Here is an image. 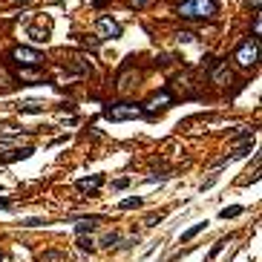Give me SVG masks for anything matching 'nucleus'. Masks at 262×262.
Listing matches in <instances>:
<instances>
[{
    "label": "nucleus",
    "instance_id": "1",
    "mask_svg": "<svg viewBox=\"0 0 262 262\" xmlns=\"http://www.w3.org/2000/svg\"><path fill=\"white\" fill-rule=\"evenodd\" d=\"M176 15L181 20H210L219 15V0H181Z\"/></svg>",
    "mask_w": 262,
    "mask_h": 262
},
{
    "label": "nucleus",
    "instance_id": "2",
    "mask_svg": "<svg viewBox=\"0 0 262 262\" xmlns=\"http://www.w3.org/2000/svg\"><path fill=\"white\" fill-rule=\"evenodd\" d=\"M144 109L141 104H104V118L107 121H133V118H141Z\"/></svg>",
    "mask_w": 262,
    "mask_h": 262
},
{
    "label": "nucleus",
    "instance_id": "3",
    "mask_svg": "<svg viewBox=\"0 0 262 262\" xmlns=\"http://www.w3.org/2000/svg\"><path fill=\"white\" fill-rule=\"evenodd\" d=\"M234 61L239 63L242 69H251V66H256V61H259V41H256V38H248V41H242V44L236 46Z\"/></svg>",
    "mask_w": 262,
    "mask_h": 262
},
{
    "label": "nucleus",
    "instance_id": "4",
    "mask_svg": "<svg viewBox=\"0 0 262 262\" xmlns=\"http://www.w3.org/2000/svg\"><path fill=\"white\" fill-rule=\"evenodd\" d=\"M9 58L18 63V66H41V63H44V55L38 52V49H29V46H15Z\"/></svg>",
    "mask_w": 262,
    "mask_h": 262
},
{
    "label": "nucleus",
    "instance_id": "5",
    "mask_svg": "<svg viewBox=\"0 0 262 262\" xmlns=\"http://www.w3.org/2000/svg\"><path fill=\"white\" fill-rule=\"evenodd\" d=\"M95 35L101 38V41H107V38H121V26H118L113 18H107V15H101L98 20H95Z\"/></svg>",
    "mask_w": 262,
    "mask_h": 262
},
{
    "label": "nucleus",
    "instance_id": "6",
    "mask_svg": "<svg viewBox=\"0 0 262 262\" xmlns=\"http://www.w3.org/2000/svg\"><path fill=\"white\" fill-rule=\"evenodd\" d=\"M167 104H173V92L170 90H162V92H156V95H150V101H147V104H141V109H144L147 118H153L156 109L167 107Z\"/></svg>",
    "mask_w": 262,
    "mask_h": 262
},
{
    "label": "nucleus",
    "instance_id": "7",
    "mask_svg": "<svg viewBox=\"0 0 262 262\" xmlns=\"http://www.w3.org/2000/svg\"><path fill=\"white\" fill-rule=\"evenodd\" d=\"M208 69H210V84H216V87H225V84H231V78H234L225 61H213Z\"/></svg>",
    "mask_w": 262,
    "mask_h": 262
},
{
    "label": "nucleus",
    "instance_id": "8",
    "mask_svg": "<svg viewBox=\"0 0 262 262\" xmlns=\"http://www.w3.org/2000/svg\"><path fill=\"white\" fill-rule=\"evenodd\" d=\"M101 184H104V176H90V179H81L78 184H75V188H78V190H90L92 196H95Z\"/></svg>",
    "mask_w": 262,
    "mask_h": 262
},
{
    "label": "nucleus",
    "instance_id": "9",
    "mask_svg": "<svg viewBox=\"0 0 262 262\" xmlns=\"http://www.w3.org/2000/svg\"><path fill=\"white\" fill-rule=\"evenodd\" d=\"M35 153L32 147H23V150H9V153H0V162H20V159H29V156Z\"/></svg>",
    "mask_w": 262,
    "mask_h": 262
},
{
    "label": "nucleus",
    "instance_id": "10",
    "mask_svg": "<svg viewBox=\"0 0 262 262\" xmlns=\"http://www.w3.org/2000/svg\"><path fill=\"white\" fill-rule=\"evenodd\" d=\"M101 219L98 216H87V219H78V225H75V234L81 236V234H92L95 228H98Z\"/></svg>",
    "mask_w": 262,
    "mask_h": 262
},
{
    "label": "nucleus",
    "instance_id": "11",
    "mask_svg": "<svg viewBox=\"0 0 262 262\" xmlns=\"http://www.w3.org/2000/svg\"><path fill=\"white\" fill-rule=\"evenodd\" d=\"M205 228H208V222H199V225H193L190 231H184V234H181V242H190V239H193V236H199Z\"/></svg>",
    "mask_w": 262,
    "mask_h": 262
},
{
    "label": "nucleus",
    "instance_id": "12",
    "mask_svg": "<svg viewBox=\"0 0 262 262\" xmlns=\"http://www.w3.org/2000/svg\"><path fill=\"white\" fill-rule=\"evenodd\" d=\"M29 38L38 41V44H44L46 38H49V29H41V26H29Z\"/></svg>",
    "mask_w": 262,
    "mask_h": 262
},
{
    "label": "nucleus",
    "instance_id": "13",
    "mask_svg": "<svg viewBox=\"0 0 262 262\" xmlns=\"http://www.w3.org/2000/svg\"><path fill=\"white\" fill-rule=\"evenodd\" d=\"M242 210L245 208H239V205H234V208H222V210H219V219H236Z\"/></svg>",
    "mask_w": 262,
    "mask_h": 262
},
{
    "label": "nucleus",
    "instance_id": "14",
    "mask_svg": "<svg viewBox=\"0 0 262 262\" xmlns=\"http://www.w3.org/2000/svg\"><path fill=\"white\" fill-rule=\"evenodd\" d=\"M141 205H144V199L133 196V199H124L121 205H118V208H121V210H136V208H141Z\"/></svg>",
    "mask_w": 262,
    "mask_h": 262
},
{
    "label": "nucleus",
    "instance_id": "15",
    "mask_svg": "<svg viewBox=\"0 0 262 262\" xmlns=\"http://www.w3.org/2000/svg\"><path fill=\"white\" fill-rule=\"evenodd\" d=\"M18 75L20 78H41V69H38V66H20Z\"/></svg>",
    "mask_w": 262,
    "mask_h": 262
},
{
    "label": "nucleus",
    "instance_id": "16",
    "mask_svg": "<svg viewBox=\"0 0 262 262\" xmlns=\"http://www.w3.org/2000/svg\"><path fill=\"white\" fill-rule=\"evenodd\" d=\"M113 245H118V234H116V231H109V234L101 236V248H113Z\"/></svg>",
    "mask_w": 262,
    "mask_h": 262
},
{
    "label": "nucleus",
    "instance_id": "17",
    "mask_svg": "<svg viewBox=\"0 0 262 262\" xmlns=\"http://www.w3.org/2000/svg\"><path fill=\"white\" fill-rule=\"evenodd\" d=\"M176 38H179V44H193V41H196V32H190V29H181Z\"/></svg>",
    "mask_w": 262,
    "mask_h": 262
},
{
    "label": "nucleus",
    "instance_id": "18",
    "mask_svg": "<svg viewBox=\"0 0 262 262\" xmlns=\"http://www.w3.org/2000/svg\"><path fill=\"white\" fill-rule=\"evenodd\" d=\"M156 0H127V6L130 9H147V6H153Z\"/></svg>",
    "mask_w": 262,
    "mask_h": 262
},
{
    "label": "nucleus",
    "instance_id": "19",
    "mask_svg": "<svg viewBox=\"0 0 262 262\" xmlns=\"http://www.w3.org/2000/svg\"><path fill=\"white\" fill-rule=\"evenodd\" d=\"M78 248H81V251H95V242L81 234V236H78Z\"/></svg>",
    "mask_w": 262,
    "mask_h": 262
},
{
    "label": "nucleus",
    "instance_id": "20",
    "mask_svg": "<svg viewBox=\"0 0 262 262\" xmlns=\"http://www.w3.org/2000/svg\"><path fill=\"white\" fill-rule=\"evenodd\" d=\"M20 113H32V116H35V113H44V107H41V104H32V101H29V104H20Z\"/></svg>",
    "mask_w": 262,
    "mask_h": 262
},
{
    "label": "nucleus",
    "instance_id": "21",
    "mask_svg": "<svg viewBox=\"0 0 262 262\" xmlns=\"http://www.w3.org/2000/svg\"><path fill=\"white\" fill-rule=\"evenodd\" d=\"M225 245H228V239H219V242L210 248V259H213V256H219V253L225 251Z\"/></svg>",
    "mask_w": 262,
    "mask_h": 262
},
{
    "label": "nucleus",
    "instance_id": "22",
    "mask_svg": "<svg viewBox=\"0 0 262 262\" xmlns=\"http://www.w3.org/2000/svg\"><path fill=\"white\" fill-rule=\"evenodd\" d=\"M81 44H84V46H98V44H101V38H98V35H92V38H90V35H84V38H81Z\"/></svg>",
    "mask_w": 262,
    "mask_h": 262
},
{
    "label": "nucleus",
    "instance_id": "23",
    "mask_svg": "<svg viewBox=\"0 0 262 262\" xmlns=\"http://www.w3.org/2000/svg\"><path fill=\"white\" fill-rule=\"evenodd\" d=\"M113 188H116V190H124V188H130V179H127V176H124V179H116V181H113Z\"/></svg>",
    "mask_w": 262,
    "mask_h": 262
},
{
    "label": "nucleus",
    "instance_id": "24",
    "mask_svg": "<svg viewBox=\"0 0 262 262\" xmlns=\"http://www.w3.org/2000/svg\"><path fill=\"white\" fill-rule=\"evenodd\" d=\"M0 208H3V210H9V208H12V202L6 199V196H0Z\"/></svg>",
    "mask_w": 262,
    "mask_h": 262
},
{
    "label": "nucleus",
    "instance_id": "25",
    "mask_svg": "<svg viewBox=\"0 0 262 262\" xmlns=\"http://www.w3.org/2000/svg\"><path fill=\"white\" fill-rule=\"evenodd\" d=\"M92 6H95V9H101V6H107V0H92Z\"/></svg>",
    "mask_w": 262,
    "mask_h": 262
},
{
    "label": "nucleus",
    "instance_id": "26",
    "mask_svg": "<svg viewBox=\"0 0 262 262\" xmlns=\"http://www.w3.org/2000/svg\"><path fill=\"white\" fill-rule=\"evenodd\" d=\"M0 259H6V251H0Z\"/></svg>",
    "mask_w": 262,
    "mask_h": 262
},
{
    "label": "nucleus",
    "instance_id": "27",
    "mask_svg": "<svg viewBox=\"0 0 262 262\" xmlns=\"http://www.w3.org/2000/svg\"><path fill=\"white\" fill-rule=\"evenodd\" d=\"M15 3H29V0H15Z\"/></svg>",
    "mask_w": 262,
    "mask_h": 262
},
{
    "label": "nucleus",
    "instance_id": "28",
    "mask_svg": "<svg viewBox=\"0 0 262 262\" xmlns=\"http://www.w3.org/2000/svg\"><path fill=\"white\" fill-rule=\"evenodd\" d=\"M208 262H210V259H208Z\"/></svg>",
    "mask_w": 262,
    "mask_h": 262
}]
</instances>
